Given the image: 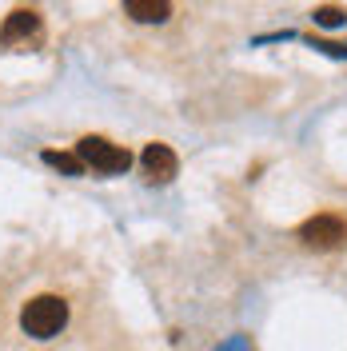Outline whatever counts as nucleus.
<instances>
[{
  "label": "nucleus",
  "instance_id": "nucleus-7",
  "mask_svg": "<svg viewBox=\"0 0 347 351\" xmlns=\"http://www.w3.org/2000/svg\"><path fill=\"white\" fill-rule=\"evenodd\" d=\"M44 164H52V168H60V172H68V176H84V160H80V156L44 152Z\"/></svg>",
  "mask_w": 347,
  "mask_h": 351
},
{
  "label": "nucleus",
  "instance_id": "nucleus-5",
  "mask_svg": "<svg viewBox=\"0 0 347 351\" xmlns=\"http://www.w3.org/2000/svg\"><path fill=\"white\" fill-rule=\"evenodd\" d=\"M40 32V21L32 16V12H12L8 21H4V28H0V44H28L32 36Z\"/></svg>",
  "mask_w": 347,
  "mask_h": 351
},
{
  "label": "nucleus",
  "instance_id": "nucleus-1",
  "mask_svg": "<svg viewBox=\"0 0 347 351\" xmlns=\"http://www.w3.org/2000/svg\"><path fill=\"white\" fill-rule=\"evenodd\" d=\"M64 319H68V304L56 300V295H36V300H28L21 307V328L32 339H52L64 328Z\"/></svg>",
  "mask_w": 347,
  "mask_h": 351
},
{
  "label": "nucleus",
  "instance_id": "nucleus-2",
  "mask_svg": "<svg viewBox=\"0 0 347 351\" xmlns=\"http://www.w3.org/2000/svg\"><path fill=\"white\" fill-rule=\"evenodd\" d=\"M76 156L84 160V168L104 172V176H116V172H128L132 168V156L124 152V148L108 144L104 136H84V140L76 144Z\"/></svg>",
  "mask_w": 347,
  "mask_h": 351
},
{
  "label": "nucleus",
  "instance_id": "nucleus-9",
  "mask_svg": "<svg viewBox=\"0 0 347 351\" xmlns=\"http://www.w3.org/2000/svg\"><path fill=\"white\" fill-rule=\"evenodd\" d=\"M224 351H248V343H243V339H232V343H228Z\"/></svg>",
  "mask_w": 347,
  "mask_h": 351
},
{
  "label": "nucleus",
  "instance_id": "nucleus-6",
  "mask_svg": "<svg viewBox=\"0 0 347 351\" xmlns=\"http://www.w3.org/2000/svg\"><path fill=\"white\" fill-rule=\"evenodd\" d=\"M124 12L140 24H160V21H168L172 0H124Z\"/></svg>",
  "mask_w": 347,
  "mask_h": 351
},
{
  "label": "nucleus",
  "instance_id": "nucleus-4",
  "mask_svg": "<svg viewBox=\"0 0 347 351\" xmlns=\"http://www.w3.org/2000/svg\"><path fill=\"white\" fill-rule=\"evenodd\" d=\"M140 168L148 176V184H168L176 176V168H180V160H176V152L168 144H148L144 156H140Z\"/></svg>",
  "mask_w": 347,
  "mask_h": 351
},
{
  "label": "nucleus",
  "instance_id": "nucleus-8",
  "mask_svg": "<svg viewBox=\"0 0 347 351\" xmlns=\"http://www.w3.org/2000/svg\"><path fill=\"white\" fill-rule=\"evenodd\" d=\"M347 21L344 8H335V4H324V8H315V24H324V28H339Z\"/></svg>",
  "mask_w": 347,
  "mask_h": 351
},
{
  "label": "nucleus",
  "instance_id": "nucleus-3",
  "mask_svg": "<svg viewBox=\"0 0 347 351\" xmlns=\"http://www.w3.org/2000/svg\"><path fill=\"white\" fill-rule=\"evenodd\" d=\"M300 240L307 243V247H315V252H331V247H339V243L347 240V223L339 216H311L300 228Z\"/></svg>",
  "mask_w": 347,
  "mask_h": 351
}]
</instances>
